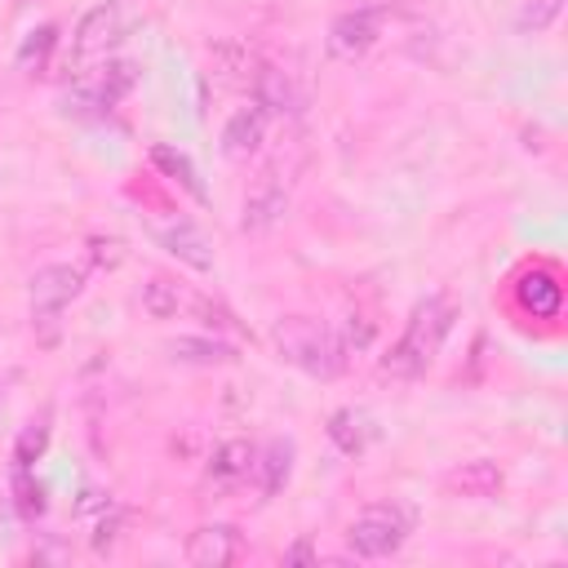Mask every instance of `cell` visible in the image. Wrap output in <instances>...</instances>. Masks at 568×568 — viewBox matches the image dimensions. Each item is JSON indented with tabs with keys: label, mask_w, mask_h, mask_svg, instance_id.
<instances>
[{
	"label": "cell",
	"mask_w": 568,
	"mask_h": 568,
	"mask_svg": "<svg viewBox=\"0 0 568 568\" xmlns=\"http://www.w3.org/2000/svg\"><path fill=\"white\" fill-rule=\"evenodd\" d=\"M271 342H275V355H280L284 364L302 368L306 377H324V382H328V377H337V373L346 368V346H342V337H337L328 324L311 320V315H284V320H275Z\"/></svg>",
	"instance_id": "obj_1"
},
{
	"label": "cell",
	"mask_w": 568,
	"mask_h": 568,
	"mask_svg": "<svg viewBox=\"0 0 568 568\" xmlns=\"http://www.w3.org/2000/svg\"><path fill=\"white\" fill-rule=\"evenodd\" d=\"M448 328H453V302L448 297L417 302L413 315H408V324H404V333H399V342L382 355V368L390 377H417V373H426V364L435 359V351H439V342H444Z\"/></svg>",
	"instance_id": "obj_2"
},
{
	"label": "cell",
	"mask_w": 568,
	"mask_h": 568,
	"mask_svg": "<svg viewBox=\"0 0 568 568\" xmlns=\"http://www.w3.org/2000/svg\"><path fill=\"white\" fill-rule=\"evenodd\" d=\"M408 528H413V515H408L404 506H395V501H373V506H364V510L351 519L346 546H351L359 559H386V555H395V550L404 546Z\"/></svg>",
	"instance_id": "obj_3"
},
{
	"label": "cell",
	"mask_w": 568,
	"mask_h": 568,
	"mask_svg": "<svg viewBox=\"0 0 568 568\" xmlns=\"http://www.w3.org/2000/svg\"><path fill=\"white\" fill-rule=\"evenodd\" d=\"M84 288V271L71 266V262H53V266H40L27 284V297H31V320H58L67 302H75Z\"/></svg>",
	"instance_id": "obj_4"
},
{
	"label": "cell",
	"mask_w": 568,
	"mask_h": 568,
	"mask_svg": "<svg viewBox=\"0 0 568 568\" xmlns=\"http://www.w3.org/2000/svg\"><path fill=\"white\" fill-rule=\"evenodd\" d=\"M377 36H382V9H373V4L346 9L328 27V53L342 58V62H355L377 44Z\"/></svg>",
	"instance_id": "obj_5"
},
{
	"label": "cell",
	"mask_w": 568,
	"mask_h": 568,
	"mask_svg": "<svg viewBox=\"0 0 568 568\" xmlns=\"http://www.w3.org/2000/svg\"><path fill=\"white\" fill-rule=\"evenodd\" d=\"M151 226V240L164 248V253H173L178 262H186L191 271H213V244L204 240V231L191 222V217H169V222H160V217H151L146 222Z\"/></svg>",
	"instance_id": "obj_6"
},
{
	"label": "cell",
	"mask_w": 568,
	"mask_h": 568,
	"mask_svg": "<svg viewBox=\"0 0 568 568\" xmlns=\"http://www.w3.org/2000/svg\"><path fill=\"white\" fill-rule=\"evenodd\" d=\"M120 36H124V9H120L115 0H102V4H93L89 13H80V22H75V31H71V53H75V58H98V53H106Z\"/></svg>",
	"instance_id": "obj_7"
},
{
	"label": "cell",
	"mask_w": 568,
	"mask_h": 568,
	"mask_svg": "<svg viewBox=\"0 0 568 568\" xmlns=\"http://www.w3.org/2000/svg\"><path fill=\"white\" fill-rule=\"evenodd\" d=\"M284 213H288V186L280 182V173H262V178L248 186V195H244L240 231L262 235V231H271V226H275Z\"/></svg>",
	"instance_id": "obj_8"
},
{
	"label": "cell",
	"mask_w": 568,
	"mask_h": 568,
	"mask_svg": "<svg viewBox=\"0 0 568 568\" xmlns=\"http://www.w3.org/2000/svg\"><path fill=\"white\" fill-rule=\"evenodd\" d=\"M240 550H244V537L235 524H200L186 537V559L195 568H226L240 559Z\"/></svg>",
	"instance_id": "obj_9"
},
{
	"label": "cell",
	"mask_w": 568,
	"mask_h": 568,
	"mask_svg": "<svg viewBox=\"0 0 568 568\" xmlns=\"http://www.w3.org/2000/svg\"><path fill=\"white\" fill-rule=\"evenodd\" d=\"M515 297L524 311H532L537 320H555L559 315V302H564V288H559V275L550 266H532L519 275L515 284Z\"/></svg>",
	"instance_id": "obj_10"
},
{
	"label": "cell",
	"mask_w": 568,
	"mask_h": 568,
	"mask_svg": "<svg viewBox=\"0 0 568 568\" xmlns=\"http://www.w3.org/2000/svg\"><path fill=\"white\" fill-rule=\"evenodd\" d=\"M248 89H253V106L262 115H293L297 111V89L280 67H257Z\"/></svg>",
	"instance_id": "obj_11"
},
{
	"label": "cell",
	"mask_w": 568,
	"mask_h": 568,
	"mask_svg": "<svg viewBox=\"0 0 568 568\" xmlns=\"http://www.w3.org/2000/svg\"><path fill=\"white\" fill-rule=\"evenodd\" d=\"M262 138H266V115L257 106H240L222 129V155L226 160H248V155H257Z\"/></svg>",
	"instance_id": "obj_12"
},
{
	"label": "cell",
	"mask_w": 568,
	"mask_h": 568,
	"mask_svg": "<svg viewBox=\"0 0 568 568\" xmlns=\"http://www.w3.org/2000/svg\"><path fill=\"white\" fill-rule=\"evenodd\" d=\"M324 430H328L333 448L346 453V457H359L377 439V426H373V417L364 408H337V413H328V426Z\"/></svg>",
	"instance_id": "obj_13"
},
{
	"label": "cell",
	"mask_w": 568,
	"mask_h": 568,
	"mask_svg": "<svg viewBox=\"0 0 568 568\" xmlns=\"http://www.w3.org/2000/svg\"><path fill=\"white\" fill-rule=\"evenodd\" d=\"M142 311L151 320H178L182 311H191V293L169 275H151L142 284Z\"/></svg>",
	"instance_id": "obj_14"
},
{
	"label": "cell",
	"mask_w": 568,
	"mask_h": 568,
	"mask_svg": "<svg viewBox=\"0 0 568 568\" xmlns=\"http://www.w3.org/2000/svg\"><path fill=\"white\" fill-rule=\"evenodd\" d=\"M288 470H293V444L288 439H271L262 453H253V475H257L262 497H275L288 484Z\"/></svg>",
	"instance_id": "obj_15"
},
{
	"label": "cell",
	"mask_w": 568,
	"mask_h": 568,
	"mask_svg": "<svg viewBox=\"0 0 568 568\" xmlns=\"http://www.w3.org/2000/svg\"><path fill=\"white\" fill-rule=\"evenodd\" d=\"M253 444H244V439H226V444H217L213 448V457H209V479L213 484H222V488H231L235 479H244L248 470H253Z\"/></svg>",
	"instance_id": "obj_16"
},
{
	"label": "cell",
	"mask_w": 568,
	"mask_h": 568,
	"mask_svg": "<svg viewBox=\"0 0 568 568\" xmlns=\"http://www.w3.org/2000/svg\"><path fill=\"white\" fill-rule=\"evenodd\" d=\"M217 84H226V89H235V84H248L253 80V53H248V44H240V40H222V44H213V71H209Z\"/></svg>",
	"instance_id": "obj_17"
},
{
	"label": "cell",
	"mask_w": 568,
	"mask_h": 568,
	"mask_svg": "<svg viewBox=\"0 0 568 568\" xmlns=\"http://www.w3.org/2000/svg\"><path fill=\"white\" fill-rule=\"evenodd\" d=\"M169 355L178 364H231L235 359V346L222 342V337H173L169 342Z\"/></svg>",
	"instance_id": "obj_18"
},
{
	"label": "cell",
	"mask_w": 568,
	"mask_h": 568,
	"mask_svg": "<svg viewBox=\"0 0 568 568\" xmlns=\"http://www.w3.org/2000/svg\"><path fill=\"white\" fill-rule=\"evenodd\" d=\"M448 488L453 493H462V497H493L497 488H501V470L493 466V462H466V466H457L453 475H448Z\"/></svg>",
	"instance_id": "obj_19"
},
{
	"label": "cell",
	"mask_w": 568,
	"mask_h": 568,
	"mask_svg": "<svg viewBox=\"0 0 568 568\" xmlns=\"http://www.w3.org/2000/svg\"><path fill=\"white\" fill-rule=\"evenodd\" d=\"M151 164L164 173V178H173L182 191H191L195 200H204V186H200V173H195V164L182 155V151H173V146H151Z\"/></svg>",
	"instance_id": "obj_20"
},
{
	"label": "cell",
	"mask_w": 568,
	"mask_h": 568,
	"mask_svg": "<svg viewBox=\"0 0 568 568\" xmlns=\"http://www.w3.org/2000/svg\"><path fill=\"white\" fill-rule=\"evenodd\" d=\"M138 84V67L133 62H111L102 71V80L93 84L98 89V106H115L120 98H129V89Z\"/></svg>",
	"instance_id": "obj_21"
},
{
	"label": "cell",
	"mask_w": 568,
	"mask_h": 568,
	"mask_svg": "<svg viewBox=\"0 0 568 568\" xmlns=\"http://www.w3.org/2000/svg\"><path fill=\"white\" fill-rule=\"evenodd\" d=\"M559 13H564V0H524V9L515 13V31H519V36H537V31H546Z\"/></svg>",
	"instance_id": "obj_22"
},
{
	"label": "cell",
	"mask_w": 568,
	"mask_h": 568,
	"mask_svg": "<svg viewBox=\"0 0 568 568\" xmlns=\"http://www.w3.org/2000/svg\"><path fill=\"white\" fill-rule=\"evenodd\" d=\"M58 44V27H36V31H27V40L18 44V67L22 71H31V67H40L44 58H49V49Z\"/></svg>",
	"instance_id": "obj_23"
},
{
	"label": "cell",
	"mask_w": 568,
	"mask_h": 568,
	"mask_svg": "<svg viewBox=\"0 0 568 568\" xmlns=\"http://www.w3.org/2000/svg\"><path fill=\"white\" fill-rule=\"evenodd\" d=\"M120 524H124V510L111 501L98 510V524H93V550H111L115 537H120Z\"/></svg>",
	"instance_id": "obj_24"
},
{
	"label": "cell",
	"mask_w": 568,
	"mask_h": 568,
	"mask_svg": "<svg viewBox=\"0 0 568 568\" xmlns=\"http://www.w3.org/2000/svg\"><path fill=\"white\" fill-rule=\"evenodd\" d=\"M44 444H49V426H27V430H22V439H18V448H13V462L27 470V466L44 453Z\"/></svg>",
	"instance_id": "obj_25"
},
{
	"label": "cell",
	"mask_w": 568,
	"mask_h": 568,
	"mask_svg": "<svg viewBox=\"0 0 568 568\" xmlns=\"http://www.w3.org/2000/svg\"><path fill=\"white\" fill-rule=\"evenodd\" d=\"M89 257L98 262V266H120L124 262V244L115 240V235H98V240H89Z\"/></svg>",
	"instance_id": "obj_26"
},
{
	"label": "cell",
	"mask_w": 568,
	"mask_h": 568,
	"mask_svg": "<svg viewBox=\"0 0 568 568\" xmlns=\"http://www.w3.org/2000/svg\"><path fill=\"white\" fill-rule=\"evenodd\" d=\"M373 333H377V328H373V320H368V315H351V324H346V337H342L346 355H351V351H364V346L373 342Z\"/></svg>",
	"instance_id": "obj_27"
},
{
	"label": "cell",
	"mask_w": 568,
	"mask_h": 568,
	"mask_svg": "<svg viewBox=\"0 0 568 568\" xmlns=\"http://www.w3.org/2000/svg\"><path fill=\"white\" fill-rule=\"evenodd\" d=\"M18 493H22V497H18V506H22L27 515H40V510H44V488H40V484H31L22 466H18Z\"/></svg>",
	"instance_id": "obj_28"
},
{
	"label": "cell",
	"mask_w": 568,
	"mask_h": 568,
	"mask_svg": "<svg viewBox=\"0 0 568 568\" xmlns=\"http://www.w3.org/2000/svg\"><path fill=\"white\" fill-rule=\"evenodd\" d=\"M311 559H315V546L311 541H297V546L284 550V564H311Z\"/></svg>",
	"instance_id": "obj_29"
}]
</instances>
